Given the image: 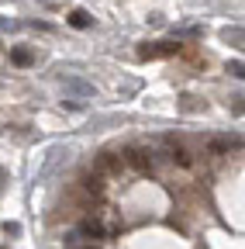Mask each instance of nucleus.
Returning a JSON list of instances; mask_svg holds the SVG:
<instances>
[{"label":"nucleus","instance_id":"1","mask_svg":"<svg viewBox=\"0 0 245 249\" xmlns=\"http://www.w3.org/2000/svg\"><path fill=\"white\" fill-rule=\"evenodd\" d=\"M173 52H180L176 42H152V45H142V49H138L142 59H166V55H173Z\"/></svg>","mask_w":245,"mask_h":249},{"label":"nucleus","instance_id":"2","mask_svg":"<svg viewBox=\"0 0 245 249\" xmlns=\"http://www.w3.org/2000/svg\"><path fill=\"white\" fill-rule=\"evenodd\" d=\"M245 142L238 139V135H218V139H211L207 142V152L211 156H225V152H231V149H242Z\"/></svg>","mask_w":245,"mask_h":249},{"label":"nucleus","instance_id":"3","mask_svg":"<svg viewBox=\"0 0 245 249\" xmlns=\"http://www.w3.org/2000/svg\"><path fill=\"white\" fill-rule=\"evenodd\" d=\"M125 160H128L135 170H142V173H148V170H152V152H148V149H142V145H131Z\"/></svg>","mask_w":245,"mask_h":249},{"label":"nucleus","instance_id":"4","mask_svg":"<svg viewBox=\"0 0 245 249\" xmlns=\"http://www.w3.org/2000/svg\"><path fill=\"white\" fill-rule=\"evenodd\" d=\"M80 235H86V239H100V235H104V225H100V218L86 214L83 222H80Z\"/></svg>","mask_w":245,"mask_h":249},{"label":"nucleus","instance_id":"5","mask_svg":"<svg viewBox=\"0 0 245 249\" xmlns=\"http://www.w3.org/2000/svg\"><path fill=\"white\" fill-rule=\"evenodd\" d=\"M63 87L73 90V93H80V97H94V83H86V80H80V76H66Z\"/></svg>","mask_w":245,"mask_h":249},{"label":"nucleus","instance_id":"6","mask_svg":"<svg viewBox=\"0 0 245 249\" xmlns=\"http://www.w3.org/2000/svg\"><path fill=\"white\" fill-rule=\"evenodd\" d=\"M83 191H86V194H100V191H104V173H100V170L86 173V177H83Z\"/></svg>","mask_w":245,"mask_h":249},{"label":"nucleus","instance_id":"7","mask_svg":"<svg viewBox=\"0 0 245 249\" xmlns=\"http://www.w3.org/2000/svg\"><path fill=\"white\" fill-rule=\"evenodd\" d=\"M11 62H14V66H32V62H35V52L24 49V45H14V49H11Z\"/></svg>","mask_w":245,"mask_h":249},{"label":"nucleus","instance_id":"8","mask_svg":"<svg viewBox=\"0 0 245 249\" xmlns=\"http://www.w3.org/2000/svg\"><path fill=\"white\" fill-rule=\"evenodd\" d=\"M66 21H69L73 28H80V31H83V28H90V24H94V18H90V11H83V7H76V11H69V18H66Z\"/></svg>","mask_w":245,"mask_h":249},{"label":"nucleus","instance_id":"9","mask_svg":"<svg viewBox=\"0 0 245 249\" xmlns=\"http://www.w3.org/2000/svg\"><path fill=\"white\" fill-rule=\"evenodd\" d=\"M221 38H225L228 45H235V49H245V28H225Z\"/></svg>","mask_w":245,"mask_h":249},{"label":"nucleus","instance_id":"10","mask_svg":"<svg viewBox=\"0 0 245 249\" xmlns=\"http://www.w3.org/2000/svg\"><path fill=\"white\" fill-rule=\"evenodd\" d=\"M169 160H173V163H180V166H194L190 149H183V145H173V149H169Z\"/></svg>","mask_w":245,"mask_h":249},{"label":"nucleus","instance_id":"11","mask_svg":"<svg viewBox=\"0 0 245 249\" xmlns=\"http://www.w3.org/2000/svg\"><path fill=\"white\" fill-rule=\"evenodd\" d=\"M125 163H128V160H125V156H117V152H104V156H100V166H104V170H114V173L125 166Z\"/></svg>","mask_w":245,"mask_h":249},{"label":"nucleus","instance_id":"12","mask_svg":"<svg viewBox=\"0 0 245 249\" xmlns=\"http://www.w3.org/2000/svg\"><path fill=\"white\" fill-rule=\"evenodd\" d=\"M228 73L238 76V80H245V62H235V59H231V62H228Z\"/></svg>","mask_w":245,"mask_h":249},{"label":"nucleus","instance_id":"13","mask_svg":"<svg viewBox=\"0 0 245 249\" xmlns=\"http://www.w3.org/2000/svg\"><path fill=\"white\" fill-rule=\"evenodd\" d=\"M231 111H235V114H245V97H235V104H231Z\"/></svg>","mask_w":245,"mask_h":249},{"label":"nucleus","instance_id":"14","mask_svg":"<svg viewBox=\"0 0 245 249\" xmlns=\"http://www.w3.org/2000/svg\"><path fill=\"white\" fill-rule=\"evenodd\" d=\"M76 249H97V246H94V242H90V246H76Z\"/></svg>","mask_w":245,"mask_h":249},{"label":"nucleus","instance_id":"15","mask_svg":"<svg viewBox=\"0 0 245 249\" xmlns=\"http://www.w3.org/2000/svg\"><path fill=\"white\" fill-rule=\"evenodd\" d=\"M0 180H4V170H0Z\"/></svg>","mask_w":245,"mask_h":249}]
</instances>
